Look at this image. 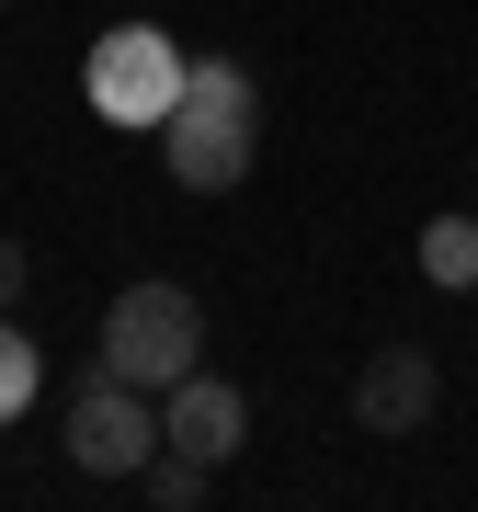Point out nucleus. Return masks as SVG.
Wrapping results in <instances>:
<instances>
[{
    "label": "nucleus",
    "mask_w": 478,
    "mask_h": 512,
    "mask_svg": "<svg viewBox=\"0 0 478 512\" xmlns=\"http://www.w3.org/2000/svg\"><path fill=\"white\" fill-rule=\"evenodd\" d=\"M251 137H262L251 69H239V57H194V69H183V103L160 114L171 183H183V194H239V183H251Z\"/></svg>",
    "instance_id": "1"
},
{
    "label": "nucleus",
    "mask_w": 478,
    "mask_h": 512,
    "mask_svg": "<svg viewBox=\"0 0 478 512\" xmlns=\"http://www.w3.org/2000/svg\"><path fill=\"white\" fill-rule=\"evenodd\" d=\"M69 456L92 467V478H137L148 456H160V410H148V387L126 376H80V399H69Z\"/></svg>",
    "instance_id": "4"
},
{
    "label": "nucleus",
    "mask_w": 478,
    "mask_h": 512,
    "mask_svg": "<svg viewBox=\"0 0 478 512\" xmlns=\"http://www.w3.org/2000/svg\"><path fill=\"white\" fill-rule=\"evenodd\" d=\"M422 274L433 285H478V217H433L422 228Z\"/></svg>",
    "instance_id": "7"
},
{
    "label": "nucleus",
    "mask_w": 478,
    "mask_h": 512,
    "mask_svg": "<svg viewBox=\"0 0 478 512\" xmlns=\"http://www.w3.org/2000/svg\"><path fill=\"white\" fill-rule=\"evenodd\" d=\"M92 365L160 399L171 376H194V365H205V308H194L183 285H126V296L103 308V353H92Z\"/></svg>",
    "instance_id": "2"
},
{
    "label": "nucleus",
    "mask_w": 478,
    "mask_h": 512,
    "mask_svg": "<svg viewBox=\"0 0 478 512\" xmlns=\"http://www.w3.org/2000/svg\"><path fill=\"white\" fill-rule=\"evenodd\" d=\"M137 478H148V501H160V512H194V501H205V467H194V456H171V444H160Z\"/></svg>",
    "instance_id": "9"
},
{
    "label": "nucleus",
    "mask_w": 478,
    "mask_h": 512,
    "mask_svg": "<svg viewBox=\"0 0 478 512\" xmlns=\"http://www.w3.org/2000/svg\"><path fill=\"white\" fill-rule=\"evenodd\" d=\"M160 444L194 456V467H228L239 444H251V399H239L228 376H205V365L171 376V387H160Z\"/></svg>",
    "instance_id": "5"
},
{
    "label": "nucleus",
    "mask_w": 478,
    "mask_h": 512,
    "mask_svg": "<svg viewBox=\"0 0 478 512\" xmlns=\"http://www.w3.org/2000/svg\"><path fill=\"white\" fill-rule=\"evenodd\" d=\"M433 399H444V376H433L422 342H387V353H365V376H353V421H365V433H387V444L422 433Z\"/></svg>",
    "instance_id": "6"
},
{
    "label": "nucleus",
    "mask_w": 478,
    "mask_h": 512,
    "mask_svg": "<svg viewBox=\"0 0 478 512\" xmlns=\"http://www.w3.org/2000/svg\"><path fill=\"white\" fill-rule=\"evenodd\" d=\"M23 274H35V262H23V239H0V308L23 296Z\"/></svg>",
    "instance_id": "10"
},
{
    "label": "nucleus",
    "mask_w": 478,
    "mask_h": 512,
    "mask_svg": "<svg viewBox=\"0 0 478 512\" xmlns=\"http://www.w3.org/2000/svg\"><path fill=\"white\" fill-rule=\"evenodd\" d=\"M35 342H23V330H12V308H0V421H23V410H35Z\"/></svg>",
    "instance_id": "8"
},
{
    "label": "nucleus",
    "mask_w": 478,
    "mask_h": 512,
    "mask_svg": "<svg viewBox=\"0 0 478 512\" xmlns=\"http://www.w3.org/2000/svg\"><path fill=\"white\" fill-rule=\"evenodd\" d=\"M183 69H194V57L171 46L160 23H114V35H92V57H80V92H92L103 126L160 137V114L183 103Z\"/></svg>",
    "instance_id": "3"
}]
</instances>
